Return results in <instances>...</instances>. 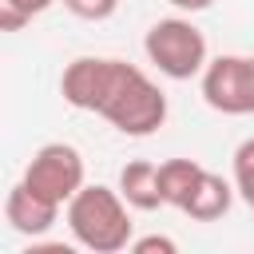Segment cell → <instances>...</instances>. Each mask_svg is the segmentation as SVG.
<instances>
[{
    "mask_svg": "<svg viewBox=\"0 0 254 254\" xmlns=\"http://www.w3.org/2000/svg\"><path fill=\"white\" fill-rule=\"evenodd\" d=\"M60 95L75 111L103 115L119 135L143 139L167 123V95L159 83L127 60L79 56L60 75Z\"/></svg>",
    "mask_w": 254,
    "mask_h": 254,
    "instance_id": "6da1fadb",
    "label": "cell"
},
{
    "mask_svg": "<svg viewBox=\"0 0 254 254\" xmlns=\"http://www.w3.org/2000/svg\"><path fill=\"white\" fill-rule=\"evenodd\" d=\"M71 238L91 254H119L131 246V214L127 198L103 183H83L67 202Z\"/></svg>",
    "mask_w": 254,
    "mask_h": 254,
    "instance_id": "7a4b0ae2",
    "label": "cell"
},
{
    "mask_svg": "<svg viewBox=\"0 0 254 254\" xmlns=\"http://www.w3.org/2000/svg\"><path fill=\"white\" fill-rule=\"evenodd\" d=\"M143 52L147 60L167 75V79H194L202 75L206 60V36L187 20V16H167L155 20L143 36Z\"/></svg>",
    "mask_w": 254,
    "mask_h": 254,
    "instance_id": "3957f363",
    "label": "cell"
},
{
    "mask_svg": "<svg viewBox=\"0 0 254 254\" xmlns=\"http://www.w3.org/2000/svg\"><path fill=\"white\" fill-rule=\"evenodd\" d=\"M24 183H28L36 194L52 198L56 206H67L71 194L83 187V155H79L71 143H44V147L28 159Z\"/></svg>",
    "mask_w": 254,
    "mask_h": 254,
    "instance_id": "277c9868",
    "label": "cell"
},
{
    "mask_svg": "<svg viewBox=\"0 0 254 254\" xmlns=\"http://www.w3.org/2000/svg\"><path fill=\"white\" fill-rule=\"evenodd\" d=\"M202 99L222 115H254V56H214L202 67Z\"/></svg>",
    "mask_w": 254,
    "mask_h": 254,
    "instance_id": "5b68a950",
    "label": "cell"
},
{
    "mask_svg": "<svg viewBox=\"0 0 254 254\" xmlns=\"http://www.w3.org/2000/svg\"><path fill=\"white\" fill-rule=\"evenodd\" d=\"M4 218H8V226L16 230V234H28V238H44L52 226H56V218H60V206L52 202V198H44V194H36L24 179L8 190V198H4Z\"/></svg>",
    "mask_w": 254,
    "mask_h": 254,
    "instance_id": "8992f818",
    "label": "cell"
},
{
    "mask_svg": "<svg viewBox=\"0 0 254 254\" xmlns=\"http://www.w3.org/2000/svg\"><path fill=\"white\" fill-rule=\"evenodd\" d=\"M119 194L127 198L131 210H159V206H167L163 190H159V167L147 163V159H131L119 171Z\"/></svg>",
    "mask_w": 254,
    "mask_h": 254,
    "instance_id": "52a82bcc",
    "label": "cell"
},
{
    "mask_svg": "<svg viewBox=\"0 0 254 254\" xmlns=\"http://www.w3.org/2000/svg\"><path fill=\"white\" fill-rule=\"evenodd\" d=\"M230 202H234V183H226L214 171H202V179H198L190 202L183 206V214H190L194 222H218L230 210Z\"/></svg>",
    "mask_w": 254,
    "mask_h": 254,
    "instance_id": "ba28073f",
    "label": "cell"
},
{
    "mask_svg": "<svg viewBox=\"0 0 254 254\" xmlns=\"http://www.w3.org/2000/svg\"><path fill=\"white\" fill-rule=\"evenodd\" d=\"M202 171H206V167L194 163V159H167V163H159V190H163V202L175 206V210H183V206L190 202V194H194Z\"/></svg>",
    "mask_w": 254,
    "mask_h": 254,
    "instance_id": "9c48e42d",
    "label": "cell"
},
{
    "mask_svg": "<svg viewBox=\"0 0 254 254\" xmlns=\"http://www.w3.org/2000/svg\"><path fill=\"white\" fill-rule=\"evenodd\" d=\"M234 190L250 202L254 198V135L238 143L234 151Z\"/></svg>",
    "mask_w": 254,
    "mask_h": 254,
    "instance_id": "30bf717a",
    "label": "cell"
},
{
    "mask_svg": "<svg viewBox=\"0 0 254 254\" xmlns=\"http://www.w3.org/2000/svg\"><path fill=\"white\" fill-rule=\"evenodd\" d=\"M64 8H67L71 16H79V20L99 24V20H111V16H115L119 0H64Z\"/></svg>",
    "mask_w": 254,
    "mask_h": 254,
    "instance_id": "8fae6325",
    "label": "cell"
},
{
    "mask_svg": "<svg viewBox=\"0 0 254 254\" xmlns=\"http://www.w3.org/2000/svg\"><path fill=\"white\" fill-rule=\"evenodd\" d=\"M131 250H135V254H175L179 242H175V238H163V234H147V238H135Z\"/></svg>",
    "mask_w": 254,
    "mask_h": 254,
    "instance_id": "7c38bea8",
    "label": "cell"
},
{
    "mask_svg": "<svg viewBox=\"0 0 254 254\" xmlns=\"http://www.w3.org/2000/svg\"><path fill=\"white\" fill-rule=\"evenodd\" d=\"M0 4H4V8H12V12H24L28 20H36V16H44L56 0H0Z\"/></svg>",
    "mask_w": 254,
    "mask_h": 254,
    "instance_id": "4fadbf2b",
    "label": "cell"
},
{
    "mask_svg": "<svg viewBox=\"0 0 254 254\" xmlns=\"http://www.w3.org/2000/svg\"><path fill=\"white\" fill-rule=\"evenodd\" d=\"M24 24H32L24 12H12V8H4V4H0V32H20Z\"/></svg>",
    "mask_w": 254,
    "mask_h": 254,
    "instance_id": "5bb4252c",
    "label": "cell"
},
{
    "mask_svg": "<svg viewBox=\"0 0 254 254\" xmlns=\"http://www.w3.org/2000/svg\"><path fill=\"white\" fill-rule=\"evenodd\" d=\"M171 8H179V12H206L214 0H167Z\"/></svg>",
    "mask_w": 254,
    "mask_h": 254,
    "instance_id": "9a60e30c",
    "label": "cell"
},
{
    "mask_svg": "<svg viewBox=\"0 0 254 254\" xmlns=\"http://www.w3.org/2000/svg\"><path fill=\"white\" fill-rule=\"evenodd\" d=\"M246 206H250V214H254V198H250V202H246Z\"/></svg>",
    "mask_w": 254,
    "mask_h": 254,
    "instance_id": "2e32d148",
    "label": "cell"
}]
</instances>
